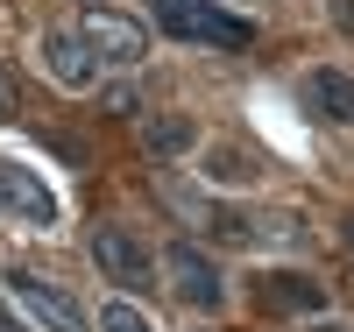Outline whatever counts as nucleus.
I'll return each mask as SVG.
<instances>
[{
	"label": "nucleus",
	"mask_w": 354,
	"mask_h": 332,
	"mask_svg": "<svg viewBox=\"0 0 354 332\" xmlns=\"http://www.w3.org/2000/svg\"><path fill=\"white\" fill-rule=\"evenodd\" d=\"M156 21L185 43H205V50H255V21L213 8V0H156Z\"/></svg>",
	"instance_id": "1"
},
{
	"label": "nucleus",
	"mask_w": 354,
	"mask_h": 332,
	"mask_svg": "<svg viewBox=\"0 0 354 332\" xmlns=\"http://www.w3.org/2000/svg\"><path fill=\"white\" fill-rule=\"evenodd\" d=\"M8 290H15V304L36 318L43 332H100L93 318L78 311V297H71L64 283H50L43 268H8Z\"/></svg>",
	"instance_id": "2"
},
{
	"label": "nucleus",
	"mask_w": 354,
	"mask_h": 332,
	"mask_svg": "<svg viewBox=\"0 0 354 332\" xmlns=\"http://www.w3.org/2000/svg\"><path fill=\"white\" fill-rule=\"evenodd\" d=\"M163 276H170V290L185 297L192 311H220L227 304V276H220V262L198 248V240H170L163 248Z\"/></svg>",
	"instance_id": "3"
},
{
	"label": "nucleus",
	"mask_w": 354,
	"mask_h": 332,
	"mask_svg": "<svg viewBox=\"0 0 354 332\" xmlns=\"http://www.w3.org/2000/svg\"><path fill=\"white\" fill-rule=\"evenodd\" d=\"M93 262H100V276L121 283V290H156V255L142 248V233L113 226V219L93 226Z\"/></svg>",
	"instance_id": "4"
},
{
	"label": "nucleus",
	"mask_w": 354,
	"mask_h": 332,
	"mask_svg": "<svg viewBox=\"0 0 354 332\" xmlns=\"http://www.w3.org/2000/svg\"><path fill=\"white\" fill-rule=\"evenodd\" d=\"M78 36L93 43V57H100V64H121V71H135L142 57H149V28H142V21H128V14H113V8H100V0L78 14Z\"/></svg>",
	"instance_id": "5"
},
{
	"label": "nucleus",
	"mask_w": 354,
	"mask_h": 332,
	"mask_svg": "<svg viewBox=\"0 0 354 332\" xmlns=\"http://www.w3.org/2000/svg\"><path fill=\"white\" fill-rule=\"evenodd\" d=\"M43 71L64 85V92H93L100 85V57H93V43H85L78 28H50L43 36Z\"/></svg>",
	"instance_id": "6"
},
{
	"label": "nucleus",
	"mask_w": 354,
	"mask_h": 332,
	"mask_svg": "<svg viewBox=\"0 0 354 332\" xmlns=\"http://www.w3.org/2000/svg\"><path fill=\"white\" fill-rule=\"evenodd\" d=\"M0 213H15V219H28V226H57V198L43 191L36 170L0 163Z\"/></svg>",
	"instance_id": "7"
},
{
	"label": "nucleus",
	"mask_w": 354,
	"mask_h": 332,
	"mask_svg": "<svg viewBox=\"0 0 354 332\" xmlns=\"http://www.w3.org/2000/svg\"><path fill=\"white\" fill-rule=\"evenodd\" d=\"M305 106L319 113V120H333V128H354V71H340V64H319V71H305Z\"/></svg>",
	"instance_id": "8"
},
{
	"label": "nucleus",
	"mask_w": 354,
	"mask_h": 332,
	"mask_svg": "<svg viewBox=\"0 0 354 332\" xmlns=\"http://www.w3.org/2000/svg\"><path fill=\"white\" fill-rule=\"evenodd\" d=\"M198 163H205L198 177H205V184H220V191H241V184H255V177L270 170L248 141H205V148H198Z\"/></svg>",
	"instance_id": "9"
},
{
	"label": "nucleus",
	"mask_w": 354,
	"mask_h": 332,
	"mask_svg": "<svg viewBox=\"0 0 354 332\" xmlns=\"http://www.w3.org/2000/svg\"><path fill=\"white\" fill-rule=\"evenodd\" d=\"M255 297H262V311H326V283L319 276H298V268H270V276L255 283Z\"/></svg>",
	"instance_id": "10"
},
{
	"label": "nucleus",
	"mask_w": 354,
	"mask_h": 332,
	"mask_svg": "<svg viewBox=\"0 0 354 332\" xmlns=\"http://www.w3.org/2000/svg\"><path fill=\"white\" fill-rule=\"evenodd\" d=\"M142 148L149 156H185V148H198V128L185 113H149L142 120Z\"/></svg>",
	"instance_id": "11"
},
{
	"label": "nucleus",
	"mask_w": 354,
	"mask_h": 332,
	"mask_svg": "<svg viewBox=\"0 0 354 332\" xmlns=\"http://www.w3.org/2000/svg\"><path fill=\"white\" fill-rule=\"evenodd\" d=\"M100 332H156V325L142 318L128 297H113V304H100Z\"/></svg>",
	"instance_id": "12"
},
{
	"label": "nucleus",
	"mask_w": 354,
	"mask_h": 332,
	"mask_svg": "<svg viewBox=\"0 0 354 332\" xmlns=\"http://www.w3.org/2000/svg\"><path fill=\"white\" fill-rule=\"evenodd\" d=\"M100 106H106V113H121V120H128V113L142 106V92H135V85H106V92H100Z\"/></svg>",
	"instance_id": "13"
},
{
	"label": "nucleus",
	"mask_w": 354,
	"mask_h": 332,
	"mask_svg": "<svg viewBox=\"0 0 354 332\" xmlns=\"http://www.w3.org/2000/svg\"><path fill=\"white\" fill-rule=\"evenodd\" d=\"M0 120H15V78L0 71Z\"/></svg>",
	"instance_id": "14"
},
{
	"label": "nucleus",
	"mask_w": 354,
	"mask_h": 332,
	"mask_svg": "<svg viewBox=\"0 0 354 332\" xmlns=\"http://www.w3.org/2000/svg\"><path fill=\"white\" fill-rule=\"evenodd\" d=\"M326 8H333V21L347 28V36H354V0H326Z\"/></svg>",
	"instance_id": "15"
},
{
	"label": "nucleus",
	"mask_w": 354,
	"mask_h": 332,
	"mask_svg": "<svg viewBox=\"0 0 354 332\" xmlns=\"http://www.w3.org/2000/svg\"><path fill=\"white\" fill-rule=\"evenodd\" d=\"M0 332H21V325H15V318H0Z\"/></svg>",
	"instance_id": "16"
},
{
	"label": "nucleus",
	"mask_w": 354,
	"mask_h": 332,
	"mask_svg": "<svg viewBox=\"0 0 354 332\" xmlns=\"http://www.w3.org/2000/svg\"><path fill=\"white\" fill-rule=\"evenodd\" d=\"M347 248H354V219H347Z\"/></svg>",
	"instance_id": "17"
}]
</instances>
